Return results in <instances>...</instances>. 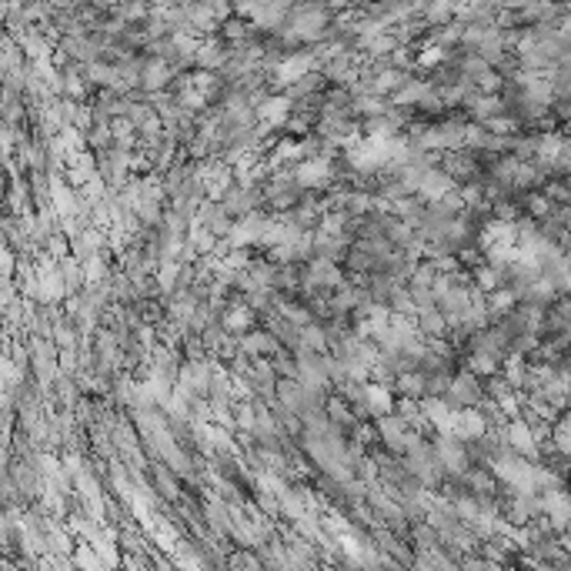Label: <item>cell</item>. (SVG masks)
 Instances as JSON below:
<instances>
[{"instance_id":"cell-2","label":"cell","mask_w":571,"mask_h":571,"mask_svg":"<svg viewBox=\"0 0 571 571\" xmlns=\"http://www.w3.org/2000/svg\"><path fill=\"white\" fill-rule=\"evenodd\" d=\"M448 187H451V180L444 174H435V171H428L424 180H421V194H428V198H441Z\"/></svg>"},{"instance_id":"cell-4","label":"cell","mask_w":571,"mask_h":571,"mask_svg":"<svg viewBox=\"0 0 571 571\" xmlns=\"http://www.w3.org/2000/svg\"><path fill=\"white\" fill-rule=\"evenodd\" d=\"M421 328L428 331V334H441V328H444V321H441V314H435V311L428 308L424 314H421Z\"/></svg>"},{"instance_id":"cell-1","label":"cell","mask_w":571,"mask_h":571,"mask_svg":"<svg viewBox=\"0 0 571 571\" xmlns=\"http://www.w3.org/2000/svg\"><path fill=\"white\" fill-rule=\"evenodd\" d=\"M328 164L324 160H308V164H301L298 167V184H308V187H318V184H324L328 180Z\"/></svg>"},{"instance_id":"cell-5","label":"cell","mask_w":571,"mask_h":571,"mask_svg":"<svg viewBox=\"0 0 571 571\" xmlns=\"http://www.w3.org/2000/svg\"><path fill=\"white\" fill-rule=\"evenodd\" d=\"M481 284L484 287H495V284H498V274H495V271H484V274H481Z\"/></svg>"},{"instance_id":"cell-3","label":"cell","mask_w":571,"mask_h":571,"mask_svg":"<svg viewBox=\"0 0 571 571\" xmlns=\"http://www.w3.org/2000/svg\"><path fill=\"white\" fill-rule=\"evenodd\" d=\"M364 397H368V404L374 408V415H388V411H391V397H388V391H384L381 384H371V388L364 391Z\"/></svg>"}]
</instances>
